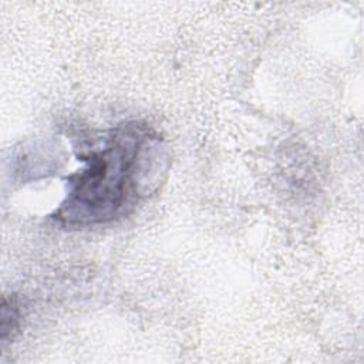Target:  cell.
I'll return each mask as SVG.
<instances>
[{
    "instance_id": "obj_2",
    "label": "cell",
    "mask_w": 364,
    "mask_h": 364,
    "mask_svg": "<svg viewBox=\"0 0 364 364\" xmlns=\"http://www.w3.org/2000/svg\"><path fill=\"white\" fill-rule=\"evenodd\" d=\"M0 317H1V324H0L1 343H6L7 338H13L14 333L18 328V321H20L18 309H17L16 303L13 301V299L7 300V297H3Z\"/></svg>"
},
{
    "instance_id": "obj_1",
    "label": "cell",
    "mask_w": 364,
    "mask_h": 364,
    "mask_svg": "<svg viewBox=\"0 0 364 364\" xmlns=\"http://www.w3.org/2000/svg\"><path fill=\"white\" fill-rule=\"evenodd\" d=\"M159 139L145 124L131 121L111 129L81 155L82 166L67 178V193L51 215L70 228L94 226L129 213L136 205Z\"/></svg>"
}]
</instances>
